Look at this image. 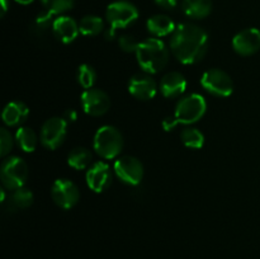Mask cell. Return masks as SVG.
I'll return each mask as SVG.
<instances>
[{
	"label": "cell",
	"instance_id": "6da1fadb",
	"mask_svg": "<svg viewBox=\"0 0 260 259\" xmlns=\"http://www.w3.org/2000/svg\"><path fill=\"white\" fill-rule=\"evenodd\" d=\"M173 55L185 65L200 62L208 50V36L203 28L192 23H183L175 28L170 40Z\"/></svg>",
	"mask_w": 260,
	"mask_h": 259
},
{
	"label": "cell",
	"instance_id": "7a4b0ae2",
	"mask_svg": "<svg viewBox=\"0 0 260 259\" xmlns=\"http://www.w3.org/2000/svg\"><path fill=\"white\" fill-rule=\"evenodd\" d=\"M137 62L146 74H156L169 62V50L159 38H147L140 42L136 51Z\"/></svg>",
	"mask_w": 260,
	"mask_h": 259
},
{
	"label": "cell",
	"instance_id": "3957f363",
	"mask_svg": "<svg viewBox=\"0 0 260 259\" xmlns=\"http://www.w3.org/2000/svg\"><path fill=\"white\" fill-rule=\"evenodd\" d=\"M123 149V136L113 126H103L94 135V150L103 159H116Z\"/></svg>",
	"mask_w": 260,
	"mask_h": 259
},
{
	"label": "cell",
	"instance_id": "277c9868",
	"mask_svg": "<svg viewBox=\"0 0 260 259\" xmlns=\"http://www.w3.org/2000/svg\"><path fill=\"white\" fill-rule=\"evenodd\" d=\"M0 177L5 188L15 190L24 187L28 178V165L22 157L10 156L3 161L0 168Z\"/></svg>",
	"mask_w": 260,
	"mask_h": 259
},
{
	"label": "cell",
	"instance_id": "5b68a950",
	"mask_svg": "<svg viewBox=\"0 0 260 259\" xmlns=\"http://www.w3.org/2000/svg\"><path fill=\"white\" fill-rule=\"evenodd\" d=\"M106 18L111 25L109 28L116 32L119 28H127L128 25L134 24L139 18V10L132 3L119 0L108 5Z\"/></svg>",
	"mask_w": 260,
	"mask_h": 259
},
{
	"label": "cell",
	"instance_id": "8992f818",
	"mask_svg": "<svg viewBox=\"0 0 260 259\" xmlns=\"http://www.w3.org/2000/svg\"><path fill=\"white\" fill-rule=\"evenodd\" d=\"M206 109H207V103L205 98L201 94H190L179 101L174 116L179 123L192 124L205 116Z\"/></svg>",
	"mask_w": 260,
	"mask_h": 259
},
{
	"label": "cell",
	"instance_id": "52a82bcc",
	"mask_svg": "<svg viewBox=\"0 0 260 259\" xmlns=\"http://www.w3.org/2000/svg\"><path fill=\"white\" fill-rule=\"evenodd\" d=\"M201 85L210 94L216 96H229L234 91V81L226 71L210 69L201 78Z\"/></svg>",
	"mask_w": 260,
	"mask_h": 259
},
{
	"label": "cell",
	"instance_id": "ba28073f",
	"mask_svg": "<svg viewBox=\"0 0 260 259\" xmlns=\"http://www.w3.org/2000/svg\"><path fill=\"white\" fill-rule=\"evenodd\" d=\"M68 135V122L61 117H52L43 123L41 142L48 150H56L63 144Z\"/></svg>",
	"mask_w": 260,
	"mask_h": 259
},
{
	"label": "cell",
	"instance_id": "9c48e42d",
	"mask_svg": "<svg viewBox=\"0 0 260 259\" xmlns=\"http://www.w3.org/2000/svg\"><path fill=\"white\" fill-rule=\"evenodd\" d=\"M114 173L119 180L128 185H137L144 177V167L137 157L124 155L114 163Z\"/></svg>",
	"mask_w": 260,
	"mask_h": 259
},
{
	"label": "cell",
	"instance_id": "30bf717a",
	"mask_svg": "<svg viewBox=\"0 0 260 259\" xmlns=\"http://www.w3.org/2000/svg\"><path fill=\"white\" fill-rule=\"evenodd\" d=\"M51 196L52 200L58 207L63 210L73 208L80 198L79 188L74 182L69 179H57L51 188Z\"/></svg>",
	"mask_w": 260,
	"mask_h": 259
},
{
	"label": "cell",
	"instance_id": "8fae6325",
	"mask_svg": "<svg viewBox=\"0 0 260 259\" xmlns=\"http://www.w3.org/2000/svg\"><path fill=\"white\" fill-rule=\"evenodd\" d=\"M81 106L86 114L99 117L106 114L111 108V99L102 89H85L81 94Z\"/></svg>",
	"mask_w": 260,
	"mask_h": 259
},
{
	"label": "cell",
	"instance_id": "7c38bea8",
	"mask_svg": "<svg viewBox=\"0 0 260 259\" xmlns=\"http://www.w3.org/2000/svg\"><path fill=\"white\" fill-rule=\"evenodd\" d=\"M233 47L241 56H251L260 50V30L246 28L233 38Z\"/></svg>",
	"mask_w": 260,
	"mask_h": 259
},
{
	"label": "cell",
	"instance_id": "4fadbf2b",
	"mask_svg": "<svg viewBox=\"0 0 260 259\" xmlns=\"http://www.w3.org/2000/svg\"><path fill=\"white\" fill-rule=\"evenodd\" d=\"M86 184L91 190L102 193L112 184V172L108 164L98 161L90 167L86 173Z\"/></svg>",
	"mask_w": 260,
	"mask_h": 259
},
{
	"label": "cell",
	"instance_id": "5bb4252c",
	"mask_svg": "<svg viewBox=\"0 0 260 259\" xmlns=\"http://www.w3.org/2000/svg\"><path fill=\"white\" fill-rule=\"evenodd\" d=\"M157 86L150 74H136L128 81V91L140 101H149L156 94Z\"/></svg>",
	"mask_w": 260,
	"mask_h": 259
},
{
	"label": "cell",
	"instance_id": "9a60e30c",
	"mask_svg": "<svg viewBox=\"0 0 260 259\" xmlns=\"http://www.w3.org/2000/svg\"><path fill=\"white\" fill-rule=\"evenodd\" d=\"M52 32L55 37L61 42L71 43L76 40L80 29H79V24L75 22V19L68 17V15H61V17L56 18L53 22Z\"/></svg>",
	"mask_w": 260,
	"mask_h": 259
},
{
	"label": "cell",
	"instance_id": "2e32d148",
	"mask_svg": "<svg viewBox=\"0 0 260 259\" xmlns=\"http://www.w3.org/2000/svg\"><path fill=\"white\" fill-rule=\"evenodd\" d=\"M187 89V80L184 75L178 71H170L162 76L160 81V91L165 98H177Z\"/></svg>",
	"mask_w": 260,
	"mask_h": 259
},
{
	"label": "cell",
	"instance_id": "e0dca14e",
	"mask_svg": "<svg viewBox=\"0 0 260 259\" xmlns=\"http://www.w3.org/2000/svg\"><path fill=\"white\" fill-rule=\"evenodd\" d=\"M29 116V109L23 102H9L3 109V122L9 127L22 126Z\"/></svg>",
	"mask_w": 260,
	"mask_h": 259
},
{
	"label": "cell",
	"instance_id": "ac0fdd59",
	"mask_svg": "<svg viewBox=\"0 0 260 259\" xmlns=\"http://www.w3.org/2000/svg\"><path fill=\"white\" fill-rule=\"evenodd\" d=\"M147 29L155 37H165L169 36L170 33H174L175 24L168 15L156 14L152 15L147 20Z\"/></svg>",
	"mask_w": 260,
	"mask_h": 259
},
{
	"label": "cell",
	"instance_id": "d6986e66",
	"mask_svg": "<svg viewBox=\"0 0 260 259\" xmlns=\"http://www.w3.org/2000/svg\"><path fill=\"white\" fill-rule=\"evenodd\" d=\"M183 10L193 19H202L210 15L212 0H183Z\"/></svg>",
	"mask_w": 260,
	"mask_h": 259
},
{
	"label": "cell",
	"instance_id": "ffe728a7",
	"mask_svg": "<svg viewBox=\"0 0 260 259\" xmlns=\"http://www.w3.org/2000/svg\"><path fill=\"white\" fill-rule=\"evenodd\" d=\"M91 160H93V155L90 150L86 147H75L68 155V164L76 170L86 169L90 165Z\"/></svg>",
	"mask_w": 260,
	"mask_h": 259
},
{
	"label": "cell",
	"instance_id": "44dd1931",
	"mask_svg": "<svg viewBox=\"0 0 260 259\" xmlns=\"http://www.w3.org/2000/svg\"><path fill=\"white\" fill-rule=\"evenodd\" d=\"M15 141L17 145L25 152H32L37 146V135L29 127H19L15 132Z\"/></svg>",
	"mask_w": 260,
	"mask_h": 259
},
{
	"label": "cell",
	"instance_id": "7402d4cb",
	"mask_svg": "<svg viewBox=\"0 0 260 259\" xmlns=\"http://www.w3.org/2000/svg\"><path fill=\"white\" fill-rule=\"evenodd\" d=\"M79 29L84 36H98L104 29V22L98 15H85L79 23Z\"/></svg>",
	"mask_w": 260,
	"mask_h": 259
},
{
	"label": "cell",
	"instance_id": "603a6c76",
	"mask_svg": "<svg viewBox=\"0 0 260 259\" xmlns=\"http://www.w3.org/2000/svg\"><path fill=\"white\" fill-rule=\"evenodd\" d=\"M180 139L182 142L187 147L190 149H201L205 144V136L202 132L198 128H192V127H187L180 134Z\"/></svg>",
	"mask_w": 260,
	"mask_h": 259
},
{
	"label": "cell",
	"instance_id": "cb8c5ba5",
	"mask_svg": "<svg viewBox=\"0 0 260 259\" xmlns=\"http://www.w3.org/2000/svg\"><path fill=\"white\" fill-rule=\"evenodd\" d=\"M33 203V193L22 187L14 190L10 198V205L14 208H28Z\"/></svg>",
	"mask_w": 260,
	"mask_h": 259
},
{
	"label": "cell",
	"instance_id": "d4e9b609",
	"mask_svg": "<svg viewBox=\"0 0 260 259\" xmlns=\"http://www.w3.org/2000/svg\"><path fill=\"white\" fill-rule=\"evenodd\" d=\"M76 78H78V83L84 89H90L93 88L94 83L96 80V73L93 66L88 65V63H83V65L79 66Z\"/></svg>",
	"mask_w": 260,
	"mask_h": 259
},
{
	"label": "cell",
	"instance_id": "484cf974",
	"mask_svg": "<svg viewBox=\"0 0 260 259\" xmlns=\"http://www.w3.org/2000/svg\"><path fill=\"white\" fill-rule=\"evenodd\" d=\"M53 22H55V19H53L52 13L48 12V10L40 13L38 17L36 18L35 23H33V32L37 36L45 35L50 28H52Z\"/></svg>",
	"mask_w": 260,
	"mask_h": 259
},
{
	"label": "cell",
	"instance_id": "4316f807",
	"mask_svg": "<svg viewBox=\"0 0 260 259\" xmlns=\"http://www.w3.org/2000/svg\"><path fill=\"white\" fill-rule=\"evenodd\" d=\"M46 10L51 12L52 14H60L70 10L74 7L75 0H41Z\"/></svg>",
	"mask_w": 260,
	"mask_h": 259
},
{
	"label": "cell",
	"instance_id": "83f0119b",
	"mask_svg": "<svg viewBox=\"0 0 260 259\" xmlns=\"http://www.w3.org/2000/svg\"><path fill=\"white\" fill-rule=\"evenodd\" d=\"M12 134L7 128L0 130V156L5 157L10 152L13 147Z\"/></svg>",
	"mask_w": 260,
	"mask_h": 259
},
{
	"label": "cell",
	"instance_id": "f1b7e54d",
	"mask_svg": "<svg viewBox=\"0 0 260 259\" xmlns=\"http://www.w3.org/2000/svg\"><path fill=\"white\" fill-rule=\"evenodd\" d=\"M118 45L124 52H136L140 42H137L134 36L123 35L118 38Z\"/></svg>",
	"mask_w": 260,
	"mask_h": 259
},
{
	"label": "cell",
	"instance_id": "f546056e",
	"mask_svg": "<svg viewBox=\"0 0 260 259\" xmlns=\"http://www.w3.org/2000/svg\"><path fill=\"white\" fill-rule=\"evenodd\" d=\"M178 123H179V122H178V119L175 118V116H170V117H167V118L162 121V127H164L165 131H172L173 128L177 127Z\"/></svg>",
	"mask_w": 260,
	"mask_h": 259
},
{
	"label": "cell",
	"instance_id": "4dcf8cb0",
	"mask_svg": "<svg viewBox=\"0 0 260 259\" xmlns=\"http://www.w3.org/2000/svg\"><path fill=\"white\" fill-rule=\"evenodd\" d=\"M156 5H159L160 8L167 10H172L177 7L178 0H155Z\"/></svg>",
	"mask_w": 260,
	"mask_h": 259
},
{
	"label": "cell",
	"instance_id": "1f68e13d",
	"mask_svg": "<svg viewBox=\"0 0 260 259\" xmlns=\"http://www.w3.org/2000/svg\"><path fill=\"white\" fill-rule=\"evenodd\" d=\"M76 118H78V114H76V112L74 111V109H69V111H66L65 119H69V121H75Z\"/></svg>",
	"mask_w": 260,
	"mask_h": 259
},
{
	"label": "cell",
	"instance_id": "d6a6232c",
	"mask_svg": "<svg viewBox=\"0 0 260 259\" xmlns=\"http://www.w3.org/2000/svg\"><path fill=\"white\" fill-rule=\"evenodd\" d=\"M0 4H2V17H4L5 13L8 12V8H9V2L8 0H0Z\"/></svg>",
	"mask_w": 260,
	"mask_h": 259
},
{
	"label": "cell",
	"instance_id": "836d02e7",
	"mask_svg": "<svg viewBox=\"0 0 260 259\" xmlns=\"http://www.w3.org/2000/svg\"><path fill=\"white\" fill-rule=\"evenodd\" d=\"M15 2H17L18 4L28 5V4H30V3H33V0H15Z\"/></svg>",
	"mask_w": 260,
	"mask_h": 259
}]
</instances>
